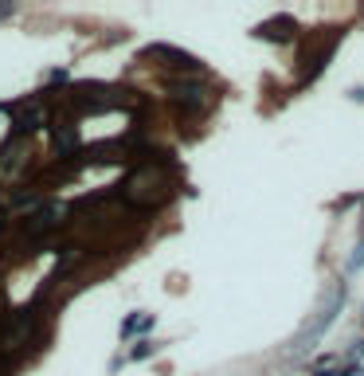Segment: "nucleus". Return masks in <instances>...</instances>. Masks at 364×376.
Masks as SVG:
<instances>
[{"instance_id": "obj_1", "label": "nucleus", "mask_w": 364, "mask_h": 376, "mask_svg": "<svg viewBox=\"0 0 364 376\" xmlns=\"http://www.w3.org/2000/svg\"><path fill=\"white\" fill-rule=\"evenodd\" d=\"M341 306H345V286H333V294H329V302L321 306V310H317V317L314 321H310V326L302 329V333H298V341H294V349H290V357H302L305 349H314V341L321 337V333H325L329 326H333V321H337V310Z\"/></svg>"}, {"instance_id": "obj_2", "label": "nucleus", "mask_w": 364, "mask_h": 376, "mask_svg": "<svg viewBox=\"0 0 364 376\" xmlns=\"http://www.w3.org/2000/svg\"><path fill=\"white\" fill-rule=\"evenodd\" d=\"M67 212H71V204H63V200H48V204H39L36 212L20 224V231H24L28 239H43V235H51L55 228H63Z\"/></svg>"}, {"instance_id": "obj_3", "label": "nucleus", "mask_w": 364, "mask_h": 376, "mask_svg": "<svg viewBox=\"0 0 364 376\" xmlns=\"http://www.w3.org/2000/svg\"><path fill=\"white\" fill-rule=\"evenodd\" d=\"M32 326H36V302L24 306V310H16L12 317H4V321H0V349H4V353L20 349V345L32 337Z\"/></svg>"}, {"instance_id": "obj_4", "label": "nucleus", "mask_w": 364, "mask_h": 376, "mask_svg": "<svg viewBox=\"0 0 364 376\" xmlns=\"http://www.w3.org/2000/svg\"><path fill=\"white\" fill-rule=\"evenodd\" d=\"M204 83L200 79H169V98L181 110H200L204 106Z\"/></svg>"}, {"instance_id": "obj_5", "label": "nucleus", "mask_w": 364, "mask_h": 376, "mask_svg": "<svg viewBox=\"0 0 364 376\" xmlns=\"http://www.w3.org/2000/svg\"><path fill=\"white\" fill-rule=\"evenodd\" d=\"M39 126H43V106H36V102H24V106L12 110V130L20 137L24 134H36Z\"/></svg>"}, {"instance_id": "obj_6", "label": "nucleus", "mask_w": 364, "mask_h": 376, "mask_svg": "<svg viewBox=\"0 0 364 376\" xmlns=\"http://www.w3.org/2000/svg\"><path fill=\"white\" fill-rule=\"evenodd\" d=\"M51 141H55V153L67 157V153H74V146H79V130H74L71 121H59V126L51 130Z\"/></svg>"}, {"instance_id": "obj_7", "label": "nucleus", "mask_w": 364, "mask_h": 376, "mask_svg": "<svg viewBox=\"0 0 364 376\" xmlns=\"http://www.w3.org/2000/svg\"><path fill=\"white\" fill-rule=\"evenodd\" d=\"M282 28H294L290 20H286V16L270 20V24H259V28H255V36H259V39H274V43H282V39H290L286 32H282Z\"/></svg>"}, {"instance_id": "obj_8", "label": "nucleus", "mask_w": 364, "mask_h": 376, "mask_svg": "<svg viewBox=\"0 0 364 376\" xmlns=\"http://www.w3.org/2000/svg\"><path fill=\"white\" fill-rule=\"evenodd\" d=\"M24 157H28L24 146H16L12 153H4V161H0V177H4V181H12L16 172L24 169Z\"/></svg>"}, {"instance_id": "obj_9", "label": "nucleus", "mask_w": 364, "mask_h": 376, "mask_svg": "<svg viewBox=\"0 0 364 376\" xmlns=\"http://www.w3.org/2000/svg\"><path fill=\"white\" fill-rule=\"evenodd\" d=\"M153 329V314H130L125 321H121V337H130V333H149Z\"/></svg>"}, {"instance_id": "obj_10", "label": "nucleus", "mask_w": 364, "mask_h": 376, "mask_svg": "<svg viewBox=\"0 0 364 376\" xmlns=\"http://www.w3.org/2000/svg\"><path fill=\"white\" fill-rule=\"evenodd\" d=\"M153 349H157L153 341H137L134 349H130V361H145V357H153Z\"/></svg>"}, {"instance_id": "obj_11", "label": "nucleus", "mask_w": 364, "mask_h": 376, "mask_svg": "<svg viewBox=\"0 0 364 376\" xmlns=\"http://www.w3.org/2000/svg\"><path fill=\"white\" fill-rule=\"evenodd\" d=\"M28 204H43V192H16L12 208H28Z\"/></svg>"}, {"instance_id": "obj_12", "label": "nucleus", "mask_w": 364, "mask_h": 376, "mask_svg": "<svg viewBox=\"0 0 364 376\" xmlns=\"http://www.w3.org/2000/svg\"><path fill=\"white\" fill-rule=\"evenodd\" d=\"M364 267V243L352 251V259H349V267H345V275H352V270H361Z\"/></svg>"}, {"instance_id": "obj_13", "label": "nucleus", "mask_w": 364, "mask_h": 376, "mask_svg": "<svg viewBox=\"0 0 364 376\" xmlns=\"http://www.w3.org/2000/svg\"><path fill=\"white\" fill-rule=\"evenodd\" d=\"M337 376H364V368H361V364H349V368H341Z\"/></svg>"}, {"instance_id": "obj_14", "label": "nucleus", "mask_w": 364, "mask_h": 376, "mask_svg": "<svg viewBox=\"0 0 364 376\" xmlns=\"http://www.w3.org/2000/svg\"><path fill=\"white\" fill-rule=\"evenodd\" d=\"M0 16H12V4H0Z\"/></svg>"}, {"instance_id": "obj_15", "label": "nucleus", "mask_w": 364, "mask_h": 376, "mask_svg": "<svg viewBox=\"0 0 364 376\" xmlns=\"http://www.w3.org/2000/svg\"><path fill=\"white\" fill-rule=\"evenodd\" d=\"M4 224H8V219H4V208H0V235H4Z\"/></svg>"}]
</instances>
